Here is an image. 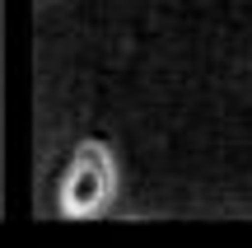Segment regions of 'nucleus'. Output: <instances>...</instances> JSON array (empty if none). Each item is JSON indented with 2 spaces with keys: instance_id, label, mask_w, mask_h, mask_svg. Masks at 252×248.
<instances>
[{
  "instance_id": "f257e3e1",
  "label": "nucleus",
  "mask_w": 252,
  "mask_h": 248,
  "mask_svg": "<svg viewBox=\"0 0 252 248\" xmlns=\"http://www.w3.org/2000/svg\"><path fill=\"white\" fill-rule=\"evenodd\" d=\"M117 197V159L103 141H80L56 187V211L65 220H94Z\"/></svg>"
}]
</instances>
